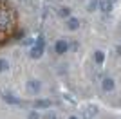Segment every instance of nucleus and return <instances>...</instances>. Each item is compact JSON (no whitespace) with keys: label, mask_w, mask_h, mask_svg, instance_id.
<instances>
[{"label":"nucleus","mask_w":121,"mask_h":119,"mask_svg":"<svg viewBox=\"0 0 121 119\" xmlns=\"http://www.w3.org/2000/svg\"><path fill=\"white\" fill-rule=\"evenodd\" d=\"M43 47H45V45H40V43H35L33 45V49H31V58L33 60H38V58H42V56H43Z\"/></svg>","instance_id":"2"},{"label":"nucleus","mask_w":121,"mask_h":119,"mask_svg":"<svg viewBox=\"0 0 121 119\" xmlns=\"http://www.w3.org/2000/svg\"><path fill=\"white\" fill-rule=\"evenodd\" d=\"M7 69H9V63H7V60H0V72H5Z\"/></svg>","instance_id":"14"},{"label":"nucleus","mask_w":121,"mask_h":119,"mask_svg":"<svg viewBox=\"0 0 121 119\" xmlns=\"http://www.w3.org/2000/svg\"><path fill=\"white\" fill-rule=\"evenodd\" d=\"M98 5H99V0H91L89 2V11H96Z\"/></svg>","instance_id":"13"},{"label":"nucleus","mask_w":121,"mask_h":119,"mask_svg":"<svg viewBox=\"0 0 121 119\" xmlns=\"http://www.w3.org/2000/svg\"><path fill=\"white\" fill-rule=\"evenodd\" d=\"M47 119H58V117H56L54 114H47Z\"/></svg>","instance_id":"16"},{"label":"nucleus","mask_w":121,"mask_h":119,"mask_svg":"<svg viewBox=\"0 0 121 119\" xmlns=\"http://www.w3.org/2000/svg\"><path fill=\"white\" fill-rule=\"evenodd\" d=\"M40 81H38V79H29V81H27V90H29V92H38V90H40Z\"/></svg>","instance_id":"5"},{"label":"nucleus","mask_w":121,"mask_h":119,"mask_svg":"<svg viewBox=\"0 0 121 119\" xmlns=\"http://www.w3.org/2000/svg\"><path fill=\"white\" fill-rule=\"evenodd\" d=\"M94 60H96L98 65H103V61H105V52H103V51H96V52H94Z\"/></svg>","instance_id":"8"},{"label":"nucleus","mask_w":121,"mask_h":119,"mask_svg":"<svg viewBox=\"0 0 121 119\" xmlns=\"http://www.w3.org/2000/svg\"><path fill=\"white\" fill-rule=\"evenodd\" d=\"M94 115H96V106H89V108L85 110V112H83V119H91V117H94Z\"/></svg>","instance_id":"10"},{"label":"nucleus","mask_w":121,"mask_h":119,"mask_svg":"<svg viewBox=\"0 0 121 119\" xmlns=\"http://www.w3.org/2000/svg\"><path fill=\"white\" fill-rule=\"evenodd\" d=\"M4 99L7 101V103H11V105H22V101H20V99L13 98V96H9V94H5V96H4Z\"/></svg>","instance_id":"11"},{"label":"nucleus","mask_w":121,"mask_h":119,"mask_svg":"<svg viewBox=\"0 0 121 119\" xmlns=\"http://www.w3.org/2000/svg\"><path fill=\"white\" fill-rule=\"evenodd\" d=\"M99 7H101L103 13H110V11H112V2H110V0H103Z\"/></svg>","instance_id":"9"},{"label":"nucleus","mask_w":121,"mask_h":119,"mask_svg":"<svg viewBox=\"0 0 121 119\" xmlns=\"http://www.w3.org/2000/svg\"><path fill=\"white\" fill-rule=\"evenodd\" d=\"M11 27V13L5 7L0 9V31H7Z\"/></svg>","instance_id":"1"},{"label":"nucleus","mask_w":121,"mask_h":119,"mask_svg":"<svg viewBox=\"0 0 121 119\" xmlns=\"http://www.w3.org/2000/svg\"><path fill=\"white\" fill-rule=\"evenodd\" d=\"M101 87H103L105 92H112L114 87H116V83H114V79H112V78H105L103 81H101Z\"/></svg>","instance_id":"4"},{"label":"nucleus","mask_w":121,"mask_h":119,"mask_svg":"<svg viewBox=\"0 0 121 119\" xmlns=\"http://www.w3.org/2000/svg\"><path fill=\"white\" fill-rule=\"evenodd\" d=\"M69 119H78V117H74V115H72V117H69Z\"/></svg>","instance_id":"17"},{"label":"nucleus","mask_w":121,"mask_h":119,"mask_svg":"<svg viewBox=\"0 0 121 119\" xmlns=\"http://www.w3.org/2000/svg\"><path fill=\"white\" fill-rule=\"evenodd\" d=\"M54 51H56V54H63V52H67V51H69L67 40H58L56 45H54Z\"/></svg>","instance_id":"3"},{"label":"nucleus","mask_w":121,"mask_h":119,"mask_svg":"<svg viewBox=\"0 0 121 119\" xmlns=\"http://www.w3.org/2000/svg\"><path fill=\"white\" fill-rule=\"evenodd\" d=\"M110 2H112V4H114V2H116V0H110Z\"/></svg>","instance_id":"18"},{"label":"nucleus","mask_w":121,"mask_h":119,"mask_svg":"<svg viewBox=\"0 0 121 119\" xmlns=\"http://www.w3.org/2000/svg\"><path fill=\"white\" fill-rule=\"evenodd\" d=\"M67 27H69L71 31H76L78 27H80V20L78 18H69L67 20Z\"/></svg>","instance_id":"7"},{"label":"nucleus","mask_w":121,"mask_h":119,"mask_svg":"<svg viewBox=\"0 0 121 119\" xmlns=\"http://www.w3.org/2000/svg\"><path fill=\"white\" fill-rule=\"evenodd\" d=\"M29 119H40L38 112H36V110H35V112H31V114H29Z\"/></svg>","instance_id":"15"},{"label":"nucleus","mask_w":121,"mask_h":119,"mask_svg":"<svg viewBox=\"0 0 121 119\" xmlns=\"http://www.w3.org/2000/svg\"><path fill=\"white\" fill-rule=\"evenodd\" d=\"M51 106V101L47 99H36L35 101V108H49Z\"/></svg>","instance_id":"6"},{"label":"nucleus","mask_w":121,"mask_h":119,"mask_svg":"<svg viewBox=\"0 0 121 119\" xmlns=\"http://www.w3.org/2000/svg\"><path fill=\"white\" fill-rule=\"evenodd\" d=\"M58 15H60L61 18H69V15H71V9H69V7H61V9L58 11Z\"/></svg>","instance_id":"12"}]
</instances>
